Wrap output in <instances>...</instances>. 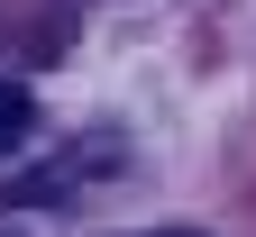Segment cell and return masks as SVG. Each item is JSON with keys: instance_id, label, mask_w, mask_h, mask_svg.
<instances>
[{"instance_id": "obj_1", "label": "cell", "mask_w": 256, "mask_h": 237, "mask_svg": "<svg viewBox=\"0 0 256 237\" xmlns=\"http://www.w3.org/2000/svg\"><path fill=\"white\" fill-rule=\"evenodd\" d=\"M28 128H37V100H28L18 82H0V155H18V146H28Z\"/></svg>"}, {"instance_id": "obj_2", "label": "cell", "mask_w": 256, "mask_h": 237, "mask_svg": "<svg viewBox=\"0 0 256 237\" xmlns=\"http://www.w3.org/2000/svg\"><path fill=\"white\" fill-rule=\"evenodd\" d=\"M156 237H202V228H156Z\"/></svg>"}]
</instances>
